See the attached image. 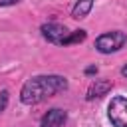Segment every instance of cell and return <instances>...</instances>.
Instances as JSON below:
<instances>
[{
	"mask_svg": "<svg viewBox=\"0 0 127 127\" xmlns=\"http://www.w3.org/2000/svg\"><path fill=\"white\" fill-rule=\"evenodd\" d=\"M95 71H97V67H87L85 69V73H95Z\"/></svg>",
	"mask_w": 127,
	"mask_h": 127,
	"instance_id": "cell-11",
	"label": "cell"
},
{
	"mask_svg": "<svg viewBox=\"0 0 127 127\" xmlns=\"http://www.w3.org/2000/svg\"><path fill=\"white\" fill-rule=\"evenodd\" d=\"M121 73H123V75H125V77H127V65H125V67H123V69H121Z\"/></svg>",
	"mask_w": 127,
	"mask_h": 127,
	"instance_id": "cell-12",
	"label": "cell"
},
{
	"mask_svg": "<svg viewBox=\"0 0 127 127\" xmlns=\"http://www.w3.org/2000/svg\"><path fill=\"white\" fill-rule=\"evenodd\" d=\"M127 42V36L123 32H107V34H101L97 40H95V48L101 52V54H111V52H117L125 46Z\"/></svg>",
	"mask_w": 127,
	"mask_h": 127,
	"instance_id": "cell-2",
	"label": "cell"
},
{
	"mask_svg": "<svg viewBox=\"0 0 127 127\" xmlns=\"http://www.w3.org/2000/svg\"><path fill=\"white\" fill-rule=\"evenodd\" d=\"M42 36H44L48 42H52V44H62V46H64V42L67 40L69 32H67V28L62 26V24L50 22V24H44V26H42Z\"/></svg>",
	"mask_w": 127,
	"mask_h": 127,
	"instance_id": "cell-4",
	"label": "cell"
},
{
	"mask_svg": "<svg viewBox=\"0 0 127 127\" xmlns=\"http://www.w3.org/2000/svg\"><path fill=\"white\" fill-rule=\"evenodd\" d=\"M6 103H8V91H2L0 93V111L6 109Z\"/></svg>",
	"mask_w": 127,
	"mask_h": 127,
	"instance_id": "cell-9",
	"label": "cell"
},
{
	"mask_svg": "<svg viewBox=\"0 0 127 127\" xmlns=\"http://www.w3.org/2000/svg\"><path fill=\"white\" fill-rule=\"evenodd\" d=\"M65 119H67L65 111H62V109H50L44 115V119H42V127H64Z\"/></svg>",
	"mask_w": 127,
	"mask_h": 127,
	"instance_id": "cell-5",
	"label": "cell"
},
{
	"mask_svg": "<svg viewBox=\"0 0 127 127\" xmlns=\"http://www.w3.org/2000/svg\"><path fill=\"white\" fill-rule=\"evenodd\" d=\"M91 8H93V0H77L75 6H73V10H71V16L77 18V20L79 18H85Z\"/></svg>",
	"mask_w": 127,
	"mask_h": 127,
	"instance_id": "cell-7",
	"label": "cell"
},
{
	"mask_svg": "<svg viewBox=\"0 0 127 127\" xmlns=\"http://www.w3.org/2000/svg\"><path fill=\"white\" fill-rule=\"evenodd\" d=\"M109 119L115 127H127V99L115 97L109 103Z\"/></svg>",
	"mask_w": 127,
	"mask_h": 127,
	"instance_id": "cell-3",
	"label": "cell"
},
{
	"mask_svg": "<svg viewBox=\"0 0 127 127\" xmlns=\"http://www.w3.org/2000/svg\"><path fill=\"white\" fill-rule=\"evenodd\" d=\"M109 89H111V81H107V79H97V81H95V83H91V87L87 89V99L103 97Z\"/></svg>",
	"mask_w": 127,
	"mask_h": 127,
	"instance_id": "cell-6",
	"label": "cell"
},
{
	"mask_svg": "<svg viewBox=\"0 0 127 127\" xmlns=\"http://www.w3.org/2000/svg\"><path fill=\"white\" fill-rule=\"evenodd\" d=\"M65 87H67V81L62 75H36L24 83L20 91V99L26 105H36L56 95L58 91H64Z\"/></svg>",
	"mask_w": 127,
	"mask_h": 127,
	"instance_id": "cell-1",
	"label": "cell"
},
{
	"mask_svg": "<svg viewBox=\"0 0 127 127\" xmlns=\"http://www.w3.org/2000/svg\"><path fill=\"white\" fill-rule=\"evenodd\" d=\"M20 0H0V6H14V4H18Z\"/></svg>",
	"mask_w": 127,
	"mask_h": 127,
	"instance_id": "cell-10",
	"label": "cell"
},
{
	"mask_svg": "<svg viewBox=\"0 0 127 127\" xmlns=\"http://www.w3.org/2000/svg\"><path fill=\"white\" fill-rule=\"evenodd\" d=\"M83 40H85V32H83V30H75V32H69V36H67V40L64 42V46L75 44V42H83Z\"/></svg>",
	"mask_w": 127,
	"mask_h": 127,
	"instance_id": "cell-8",
	"label": "cell"
}]
</instances>
